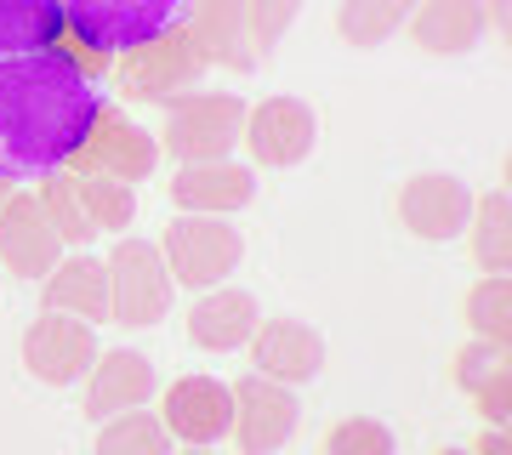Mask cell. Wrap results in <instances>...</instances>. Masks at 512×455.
I'll return each mask as SVG.
<instances>
[{
  "label": "cell",
  "mask_w": 512,
  "mask_h": 455,
  "mask_svg": "<svg viewBox=\"0 0 512 455\" xmlns=\"http://www.w3.org/2000/svg\"><path fill=\"white\" fill-rule=\"evenodd\" d=\"M109 97L63 46L0 57V182H46L92 137Z\"/></svg>",
  "instance_id": "6da1fadb"
},
{
  "label": "cell",
  "mask_w": 512,
  "mask_h": 455,
  "mask_svg": "<svg viewBox=\"0 0 512 455\" xmlns=\"http://www.w3.org/2000/svg\"><path fill=\"white\" fill-rule=\"evenodd\" d=\"M484 29H495V40H507V0H484Z\"/></svg>",
  "instance_id": "d6a6232c"
},
{
  "label": "cell",
  "mask_w": 512,
  "mask_h": 455,
  "mask_svg": "<svg viewBox=\"0 0 512 455\" xmlns=\"http://www.w3.org/2000/svg\"><path fill=\"white\" fill-rule=\"evenodd\" d=\"M171 444H188V450H211L234 433V387L217 382V376H177V382L160 393V410Z\"/></svg>",
  "instance_id": "ba28073f"
},
{
  "label": "cell",
  "mask_w": 512,
  "mask_h": 455,
  "mask_svg": "<svg viewBox=\"0 0 512 455\" xmlns=\"http://www.w3.org/2000/svg\"><path fill=\"white\" fill-rule=\"evenodd\" d=\"M63 239H57L52 217H46V205L40 194H23L12 188L6 205H0V273H18V279H46V273L63 262Z\"/></svg>",
  "instance_id": "30bf717a"
},
{
  "label": "cell",
  "mask_w": 512,
  "mask_h": 455,
  "mask_svg": "<svg viewBox=\"0 0 512 455\" xmlns=\"http://www.w3.org/2000/svg\"><path fill=\"white\" fill-rule=\"evenodd\" d=\"M495 370H507V353L490 347V342H478V336H467V342L456 347V364H450V376H456L461 393H478Z\"/></svg>",
  "instance_id": "f546056e"
},
{
  "label": "cell",
  "mask_w": 512,
  "mask_h": 455,
  "mask_svg": "<svg viewBox=\"0 0 512 455\" xmlns=\"http://www.w3.org/2000/svg\"><path fill=\"white\" fill-rule=\"evenodd\" d=\"M433 455H473V450H461V444H439Z\"/></svg>",
  "instance_id": "836d02e7"
},
{
  "label": "cell",
  "mask_w": 512,
  "mask_h": 455,
  "mask_svg": "<svg viewBox=\"0 0 512 455\" xmlns=\"http://www.w3.org/2000/svg\"><path fill=\"white\" fill-rule=\"evenodd\" d=\"M325 455H399L393 427L376 416H342L325 433Z\"/></svg>",
  "instance_id": "f1b7e54d"
},
{
  "label": "cell",
  "mask_w": 512,
  "mask_h": 455,
  "mask_svg": "<svg viewBox=\"0 0 512 455\" xmlns=\"http://www.w3.org/2000/svg\"><path fill=\"white\" fill-rule=\"evenodd\" d=\"M46 308L69 313V319H86V325H114L109 319V262L92 251H63L46 279Z\"/></svg>",
  "instance_id": "e0dca14e"
},
{
  "label": "cell",
  "mask_w": 512,
  "mask_h": 455,
  "mask_svg": "<svg viewBox=\"0 0 512 455\" xmlns=\"http://www.w3.org/2000/svg\"><path fill=\"white\" fill-rule=\"evenodd\" d=\"M234 387V444L239 455H279L296 438V421H302V404H296V387H279L268 376H239Z\"/></svg>",
  "instance_id": "9c48e42d"
},
{
  "label": "cell",
  "mask_w": 512,
  "mask_h": 455,
  "mask_svg": "<svg viewBox=\"0 0 512 455\" xmlns=\"http://www.w3.org/2000/svg\"><path fill=\"white\" fill-rule=\"evenodd\" d=\"M165 194H171V211H188V217H239L256 200V171L239 160L177 165Z\"/></svg>",
  "instance_id": "4fadbf2b"
},
{
  "label": "cell",
  "mask_w": 512,
  "mask_h": 455,
  "mask_svg": "<svg viewBox=\"0 0 512 455\" xmlns=\"http://www.w3.org/2000/svg\"><path fill=\"white\" fill-rule=\"evenodd\" d=\"M74 194H80V205H86V217H92L97 234H126L131 222H137V188L131 182L80 171L74 177Z\"/></svg>",
  "instance_id": "484cf974"
},
{
  "label": "cell",
  "mask_w": 512,
  "mask_h": 455,
  "mask_svg": "<svg viewBox=\"0 0 512 455\" xmlns=\"http://www.w3.org/2000/svg\"><path fill=\"white\" fill-rule=\"evenodd\" d=\"M40 205H46V217H52L57 239L69 245V251H92V217H86V205H80V194H74V177L69 171H57V177H46V188H40Z\"/></svg>",
  "instance_id": "4316f807"
},
{
  "label": "cell",
  "mask_w": 512,
  "mask_h": 455,
  "mask_svg": "<svg viewBox=\"0 0 512 455\" xmlns=\"http://www.w3.org/2000/svg\"><path fill=\"white\" fill-rule=\"evenodd\" d=\"M239 143L251 154V171H291L319 148V114L302 97H262L245 109Z\"/></svg>",
  "instance_id": "52a82bcc"
},
{
  "label": "cell",
  "mask_w": 512,
  "mask_h": 455,
  "mask_svg": "<svg viewBox=\"0 0 512 455\" xmlns=\"http://www.w3.org/2000/svg\"><path fill=\"white\" fill-rule=\"evenodd\" d=\"M194 0H63V29L97 57H131L177 35Z\"/></svg>",
  "instance_id": "7a4b0ae2"
},
{
  "label": "cell",
  "mask_w": 512,
  "mask_h": 455,
  "mask_svg": "<svg viewBox=\"0 0 512 455\" xmlns=\"http://www.w3.org/2000/svg\"><path fill=\"white\" fill-rule=\"evenodd\" d=\"M416 12V0H336V35L370 52V46H387Z\"/></svg>",
  "instance_id": "7402d4cb"
},
{
  "label": "cell",
  "mask_w": 512,
  "mask_h": 455,
  "mask_svg": "<svg viewBox=\"0 0 512 455\" xmlns=\"http://www.w3.org/2000/svg\"><path fill=\"white\" fill-rule=\"evenodd\" d=\"M109 262V319L126 330H148L171 313V273H165V256L154 239L120 234L114 251L103 256Z\"/></svg>",
  "instance_id": "5b68a950"
},
{
  "label": "cell",
  "mask_w": 512,
  "mask_h": 455,
  "mask_svg": "<svg viewBox=\"0 0 512 455\" xmlns=\"http://www.w3.org/2000/svg\"><path fill=\"white\" fill-rule=\"evenodd\" d=\"M103 342H97V325L86 319H69V313H40L23 325V342H18V359L23 370L35 376L40 387H80L86 370L97 364Z\"/></svg>",
  "instance_id": "8992f818"
},
{
  "label": "cell",
  "mask_w": 512,
  "mask_h": 455,
  "mask_svg": "<svg viewBox=\"0 0 512 455\" xmlns=\"http://www.w3.org/2000/svg\"><path fill=\"white\" fill-rule=\"evenodd\" d=\"M256 325H262V308L239 285H211L188 308V342L205 347V353H239L256 336Z\"/></svg>",
  "instance_id": "2e32d148"
},
{
  "label": "cell",
  "mask_w": 512,
  "mask_h": 455,
  "mask_svg": "<svg viewBox=\"0 0 512 455\" xmlns=\"http://www.w3.org/2000/svg\"><path fill=\"white\" fill-rule=\"evenodd\" d=\"M6 194H12V182H0V205H6Z\"/></svg>",
  "instance_id": "e575fe53"
},
{
  "label": "cell",
  "mask_w": 512,
  "mask_h": 455,
  "mask_svg": "<svg viewBox=\"0 0 512 455\" xmlns=\"http://www.w3.org/2000/svg\"><path fill=\"white\" fill-rule=\"evenodd\" d=\"M308 0H245V35H251V52L256 63L274 57V46L291 35V23L302 18Z\"/></svg>",
  "instance_id": "83f0119b"
},
{
  "label": "cell",
  "mask_w": 512,
  "mask_h": 455,
  "mask_svg": "<svg viewBox=\"0 0 512 455\" xmlns=\"http://www.w3.org/2000/svg\"><path fill=\"white\" fill-rule=\"evenodd\" d=\"M473 399H478L484 427H507V421H512V370H495V376L478 387Z\"/></svg>",
  "instance_id": "4dcf8cb0"
},
{
  "label": "cell",
  "mask_w": 512,
  "mask_h": 455,
  "mask_svg": "<svg viewBox=\"0 0 512 455\" xmlns=\"http://www.w3.org/2000/svg\"><path fill=\"white\" fill-rule=\"evenodd\" d=\"M183 35L194 40V52L205 63H222V69H234V74L256 69L251 35H245V0H194Z\"/></svg>",
  "instance_id": "ac0fdd59"
},
{
  "label": "cell",
  "mask_w": 512,
  "mask_h": 455,
  "mask_svg": "<svg viewBox=\"0 0 512 455\" xmlns=\"http://www.w3.org/2000/svg\"><path fill=\"white\" fill-rule=\"evenodd\" d=\"M245 97L239 91H183L165 103V131L160 148L177 165H200V160H234L239 131H245Z\"/></svg>",
  "instance_id": "3957f363"
},
{
  "label": "cell",
  "mask_w": 512,
  "mask_h": 455,
  "mask_svg": "<svg viewBox=\"0 0 512 455\" xmlns=\"http://www.w3.org/2000/svg\"><path fill=\"white\" fill-rule=\"evenodd\" d=\"M404 29L427 57H461L484 40V0H416Z\"/></svg>",
  "instance_id": "ffe728a7"
},
{
  "label": "cell",
  "mask_w": 512,
  "mask_h": 455,
  "mask_svg": "<svg viewBox=\"0 0 512 455\" xmlns=\"http://www.w3.org/2000/svg\"><path fill=\"white\" fill-rule=\"evenodd\" d=\"M131 91L137 97H154V103H171V97H183V91H194V80L205 74V57L194 52V40L177 29V35L154 40V46H143V52H131Z\"/></svg>",
  "instance_id": "d6986e66"
},
{
  "label": "cell",
  "mask_w": 512,
  "mask_h": 455,
  "mask_svg": "<svg viewBox=\"0 0 512 455\" xmlns=\"http://www.w3.org/2000/svg\"><path fill=\"white\" fill-rule=\"evenodd\" d=\"M473 188L450 171H421L399 188V222L427 245H450V239L467 234V217H473Z\"/></svg>",
  "instance_id": "8fae6325"
},
{
  "label": "cell",
  "mask_w": 512,
  "mask_h": 455,
  "mask_svg": "<svg viewBox=\"0 0 512 455\" xmlns=\"http://www.w3.org/2000/svg\"><path fill=\"white\" fill-rule=\"evenodd\" d=\"M92 455H171V433L154 410H120V416L97 421Z\"/></svg>",
  "instance_id": "d4e9b609"
},
{
  "label": "cell",
  "mask_w": 512,
  "mask_h": 455,
  "mask_svg": "<svg viewBox=\"0 0 512 455\" xmlns=\"http://www.w3.org/2000/svg\"><path fill=\"white\" fill-rule=\"evenodd\" d=\"M245 353H251L256 376L279 387H313L325 376V336L308 319H262Z\"/></svg>",
  "instance_id": "7c38bea8"
},
{
  "label": "cell",
  "mask_w": 512,
  "mask_h": 455,
  "mask_svg": "<svg viewBox=\"0 0 512 455\" xmlns=\"http://www.w3.org/2000/svg\"><path fill=\"white\" fill-rule=\"evenodd\" d=\"M467 245H473V262L484 273H507L512 268V200H507V188H490V194L473 200Z\"/></svg>",
  "instance_id": "44dd1931"
},
{
  "label": "cell",
  "mask_w": 512,
  "mask_h": 455,
  "mask_svg": "<svg viewBox=\"0 0 512 455\" xmlns=\"http://www.w3.org/2000/svg\"><path fill=\"white\" fill-rule=\"evenodd\" d=\"M154 245L165 256L171 285H188V291L228 285V273L245 262V234L234 228V217H188V211H171V222H165V234Z\"/></svg>",
  "instance_id": "277c9868"
},
{
  "label": "cell",
  "mask_w": 512,
  "mask_h": 455,
  "mask_svg": "<svg viewBox=\"0 0 512 455\" xmlns=\"http://www.w3.org/2000/svg\"><path fill=\"white\" fill-rule=\"evenodd\" d=\"M80 160L92 165V177L143 182V177H154V165H160V137H148V131L137 126V120H126V114L103 109L92 137H86V148H80Z\"/></svg>",
  "instance_id": "9a60e30c"
},
{
  "label": "cell",
  "mask_w": 512,
  "mask_h": 455,
  "mask_svg": "<svg viewBox=\"0 0 512 455\" xmlns=\"http://www.w3.org/2000/svg\"><path fill=\"white\" fill-rule=\"evenodd\" d=\"M154 393H160L154 359L137 347H103L97 364L86 370V416L92 421H109L120 410H148Z\"/></svg>",
  "instance_id": "5bb4252c"
},
{
  "label": "cell",
  "mask_w": 512,
  "mask_h": 455,
  "mask_svg": "<svg viewBox=\"0 0 512 455\" xmlns=\"http://www.w3.org/2000/svg\"><path fill=\"white\" fill-rule=\"evenodd\" d=\"M473 455H512L507 427H484V433H478V444H473Z\"/></svg>",
  "instance_id": "1f68e13d"
},
{
  "label": "cell",
  "mask_w": 512,
  "mask_h": 455,
  "mask_svg": "<svg viewBox=\"0 0 512 455\" xmlns=\"http://www.w3.org/2000/svg\"><path fill=\"white\" fill-rule=\"evenodd\" d=\"M63 40V0H0V57Z\"/></svg>",
  "instance_id": "603a6c76"
},
{
  "label": "cell",
  "mask_w": 512,
  "mask_h": 455,
  "mask_svg": "<svg viewBox=\"0 0 512 455\" xmlns=\"http://www.w3.org/2000/svg\"><path fill=\"white\" fill-rule=\"evenodd\" d=\"M461 319H467V330L478 342L507 353V342H512V279L507 273H484L467 291V302H461Z\"/></svg>",
  "instance_id": "cb8c5ba5"
}]
</instances>
